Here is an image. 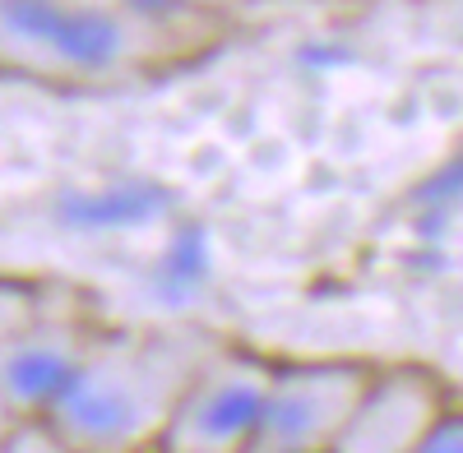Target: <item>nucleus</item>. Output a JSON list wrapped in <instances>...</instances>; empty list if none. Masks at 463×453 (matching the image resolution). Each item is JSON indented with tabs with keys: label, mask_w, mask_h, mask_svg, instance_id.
Segmentation results:
<instances>
[{
	"label": "nucleus",
	"mask_w": 463,
	"mask_h": 453,
	"mask_svg": "<svg viewBox=\"0 0 463 453\" xmlns=\"http://www.w3.org/2000/svg\"><path fill=\"white\" fill-rule=\"evenodd\" d=\"M274 374L279 361L222 343L185 389L158 453H246L260 430Z\"/></svg>",
	"instance_id": "20e7f679"
},
{
	"label": "nucleus",
	"mask_w": 463,
	"mask_h": 453,
	"mask_svg": "<svg viewBox=\"0 0 463 453\" xmlns=\"http://www.w3.org/2000/svg\"><path fill=\"white\" fill-rule=\"evenodd\" d=\"M0 453H84V448H74L47 421H14L5 435H0Z\"/></svg>",
	"instance_id": "0eeeda50"
},
{
	"label": "nucleus",
	"mask_w": 463,
	"mask_h": 453,
	"mask_svg": "<svg viewBox=\"0 0 463 453\" xmlns=\"http://www.w3.org/2000/svg\"><path fill=\"white\" fill-rule=\"evenodd\" d=\"M218 347L222 337L200 324L102 328L43 421L84 453H158Z\"/></svg>",
	"instance_id": "f257e3e1"
},
{
	"label": "nucleus",
	"mask_w": 463,
	"mask_h": 453,
	"mask_svg": "<svg viewBox=\"0 0 463 453\" xmlns=\"http://www.w3.org/2000/svg\"><path fill=\"white\" fill-rule=\"evenodd\" d=\"M454 407V389L431 365H375L334 453H412Z\"/></svg>",
	"instance_id": "423d86ee"
},
{
	"label": "nucleus",
	"mask_w": 463,
	"mask_h": 453,
	"mask_svg": "<svg viewBox=\"0 0 463 453\" xmlns=\"http://www.w3.org/2000/svg\"><path fill=\"white\" fill-rule=\"evenodd\" d=\"M47 296V282H28V278H0V337L19 328Z\"/></svg>",
	"instance_id": "6e6552de"
},
{
	"label": "nucleus",
	"mask_w": 463,
	"mask_h": 453,
	"mask_svg": "<svg viewBox=\"0 0 463 453\" xmlns=\"http://www.w3.org/2000/svg\"><path fill=\"white\" fill-rule=\"evenodd\" d=\"M218 19H153L130 5L0 0V74L52 88H116L200 56Z\"/></svg>",
	"instance_id": "f03ea898"
},
{
	"label": "nucleus",
	"mask_w": 463,
	"mask_h": 453,
	"mask_svg": "<svg viewBox=\"0 0 463 453\" xmlns=\"http://www.w3.org/2000/svg\"><path fill=\"white\" fill-rule=\"evenodd\" d=\"M126 5L153 19H222L246 0H126Z\"/></svg>",
	"instance_id": "1a4fd4ad"
},
{
	"label": "nucleus",
	"mask_w": 463,
	"mask_h": 453,
	"mask_svg": "<svg viewBox=\"0 0 463 453\" xmlns=\"http://www.w3.org/2000/svg\"><path fill=\"white\" fill-rule=\"evenodd\" d=\"M412 453H463V402H458L449 417H445L427 439H421Z\"/></svg>",
	"instance_id": "9d476101"
},
{
	"label": "nucleus",
	"mask_w": 463,
	"mask_h": 453,
	"mask_svg": "<svg viewBox=\"0 0 463 453\" xmlns=\"http://www.w3.org/2000/svg\"><path fill=\"white\" fill-rule=\"evenodd\" d=\"M102 328L107 324L89 310L80 291L47 282L43 306L0 337V389H5L14 421L47 417Z\"/></svg>",
	"instance_id": "7ed1b4c3"
},
{
	"label": "nucleus",
	"mask_w": 463,
	"mask_h": 453,
	"mask_svg": "<svg viewBox=\"0 0 463 453\" xmlns=\"http://www.w3.org/2000/svg\"><path fill=\"white\" fill-rule=\"evenodd\" d=\"M70 5H126V0H70Z\"/></svg>",
	"instance_id": "f8f14e48"
},
{
	"label": "nucleus",
	"mask_w": 463,
	"mask_h": 453,
	"mask_svg": "<svg viewBox=\"0 0 463 453\" xmlns=\"http://www.w3.org/2000/svg\"><path fill=\"white\" fill-rule=\"evenodd\" d=\"M366 361H279L260 430L246 453H334L371 380Z\"/></svg>",
	"instance_id": "39448f33"
},
{
	"label": "nucleus",
	"mask_w": 463,
	"mask_h": 453,
	"mask_svg": "<svg viewBox=\"0 0 463 453\" xmlns=\"http://www.w3.org/2000/svg\"><path fill=\"white\" fill-rule=\"evenodd\" d=\"M14 426V411H10V402H5V389H0V435H5Z\"/></svg>",
	"instance_id": "9b49d317"
}]
</instances>
